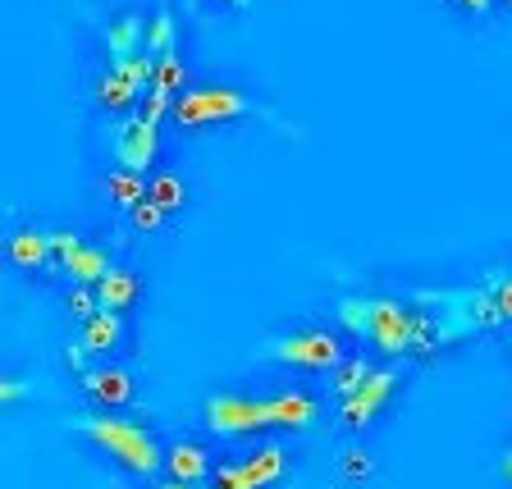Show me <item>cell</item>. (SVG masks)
<instances>
[{
	"label": "cell",
	"instance_id": "cell-1",
	"mask_svg": "<svg viewBox=\"0 0 512 489\" xmlns=\"http://www.w3.org/2000/svg\"><path fill=\"white\" fill-rule=\"evenodd\" d=\"M339 325L352 339L371 343L380 357H430V352L458 343L462 334L448 320L430 316V311L412 307L389 293H362V298H343L334 307Z\"/></svg>",
	"mask_w": 512,
	"mask_h": 489
},
{
	"label": "cell",
	"instance_id": "cell-2",
	"mask_svg": "<svg viewBox=\"0 0 512 489\" xmlns=\"http://www.w3.org/2000/svg\"><path fill=\"white\" fill-rule=\"evenodd\" d=\"M74 430L87 439V444L101 448V453H110L128 476L151 480L165 471V448H160V439L151 435L142 421L110 416V412H83V416H74Z\"/></svg>",
	"mask_w": 512,
	"mask_h": 489
},
{
	"label": "cell",
	"instance_id": "cell-3",
	"mask_svg": "<svg viewBox=\"0 0 512 489\" xmlns=\"http://www.w3.org/2000/svg\"><path fill=\"white\" fill-rule=\"evenodd\" d=\"M252 115L270 119V124H284V119H279L270 106L252 101L243 87H229V83L188 87V92L174 101V110H170V119H174L179 128H188V133H197V128H211V124H234V119H252Z\"/></svg>",
	"mask_w": 512,
	"mask_h": 489
},
{
	"label": "cell",
	"instance_id": "cell-4",
	"mask_svg": "<svg viewBox=\"0 0 512 489\" xmlns=\"http://www.w3.org/2000/svg\"><path fill=\"white\" fill-rule=\"evenodd\" d=\"M266 352L275 357V362L302 366V371H339V366L348 362V357H343V339H339V334L316 330V325L275 334V339L266 343Z\"/></svg>",
	"mask_w": 512,
	"mask_h": 489
},
{
	"label": "cell",
	"instance_id": "cell-5",
	"mask_svg": "<svg viewBox=\"0 0 512 489\" xmlns=\"http://www.w3.org/2000/svg\"><path fill=\"white\" fill-rule=\"evenodd\" d=\"M202 416L215 439H247V435H261V430H275L266 398H247V394H211Z\"/></svg>",
	"mask_w": 512,
	"mask_h": 489
},
{
	"label": "cell",
	"instance_id": "cell-6",
	"mask_svg": "<svg viewBox=\"0 0 512 489\" xmlns=\"http://www.w3.org/2000/svg\"><path fill=\"white\" fill-rule=\"evenodd\" d=\"M151 83H156V55H138V60H124V64H110L106 74L96 78V101H101V110H110V115H133V106L142 101V92H151Z\"/></svg>",
	"mask_w": 512,
	"mask_h": 489
},
{
	"label": "cell",
	"instance_id": "cell-7",
	"mask_svg": "<svg viewBox=\"0 0 512 489\" xmlns=\"http://www.w3.org/2000/svg\"><path fill=\"white\" fill-rule=\"evenodd\" d=\"M51 252H55V270L74 279V284H101V279L115 270L106 247H92L74 234V229H51Z\"/></svg>",
	"mask_w": 512,
	"mask_h": 489
},
{
	"label": "cell",
	"instance_id": "cell-8",
	"mask_svg": "<svg viewBox=\"0 0 512 489\" xmlns=\"http://www.w3.org/2000/svg\"><path fill=\"white\" fill-rule=\"evenodd\" d=\"M398 384H403V375H398L394 366H380V371H375L371 380H366L362 389H357V394L343 398V403H339V426L348 430V435H362V430L371 426L375 416L384 412V403L394 398Z\"/></svg>",
	"mask_w": 512,
	"mask_h": 489
},
{
	"label": "cell",
	"instance_id": "cell-9",
	"mask_svg": "<svg viewBox=\"0 0 512 489\" xmlns=\"http://www.w3.org/2000/svg\"><path fill=\"white\" fill-rule=\"evenodd\" d=\"M156 156H160V119H151L147 110L124 115V124L115 128V160L124 170L142 174Z\"/></svg>",
	"mask_w": 512,
	"mask_h": 489
},
{
	"label": "cell",
	"instance_id": "cell-10",
	"mask_svg": "<svg viewBox=\"0 0 512 489\" xmlns=\"http://www.w3.org/2000/svg\"><path fill=\"white\" fill-rule=\"evenodd\" d=\"M78 380H83V394L92 398V403L101 407V412L128 407V403H133V394H138V389H133V375H128L124 366H110V362L87 366V371L78 375Z\"/></svg>",
	"mask_w": 512,
	"mask_h": 489
},
{
	"label": "cell",
	"instance_id": "cell-11",
	"mask_svg": "<svg viewBox=\"0 0 512 489\" xmlns=\"http://www.w3.org/2000/svg\"><path fill=\"white\" fill-rule=\"evenodd\" d=\"M147 23L151 19H142V14H119V19L106 23L101 42H106L110 64H124V60H138V55H147Z\"/></svg>",
	"mask_w": 512,
	"mask_h": 489
},
{
	"label": "cell",
	"instance_id": "cell-12",
	"mask_svg": "<svg viewBox=\"0 0 512 489\" xmlns=\"http://www.w3.org/2000/svg\"><path fill=\"white\" fill-rule=\"evenodd\" d=\"M165 471H170V480H183V485H202V480L215 476L211 453L197 439H179V444L165 448Z\"/></svg>",
	"mask_w": 512,
	"mask_h": 489
},
{
	"label": "cell",
	"instance_id": "cell-13",
	"mask_svg": "<svg viewBox=\"0 0 512 489\" xmlns=\"http://www.w3.org/2000/svg\"><path fill=\"white\" fill-rule=\"evenodd\" d=\"M270 407V426L275 430H311L320 421V403L307 389H293V394H275L266 398Z\"/></svg>",
	"mask_w": 512,
	"mask_h": 489
},
{
	"label": "cell",
	"instance_id": "cell-14",
	"mask_svg": "<svg viewBox=\"0 0 512 489\" xmlns=\"http://www.w3.org/2000/svg\"><path fill=\"white\" fill-rule=\"evenodd\" d=\"M5 252H10V261L19 270H46V275H55V252H51V229H14L10 243H5Z\"/></svg>",
	"mask_w": 512,
	"mask_h": 489
},
{
	"label": "cell",
	"instance_id": "cell-15",
	"mask_svg": "<svg viewBox=\"0 0 512 489\" xmlns=\"http://www.w3.org/2000/svg\"><path fill=\"white\" fill-rule=\"evenodd\" d=\"M83 352H96V357H110V352L124 343V316H115V311H101V316H92L83 325Z\"/></svg>",
	"mask_w": 512,
	"mask_h": 489
},
{
	"label": "cell",
	"instance_id": "cell-16",
	"mask_svg": "<svg viewBox=\"0 0 512 489\" xmlns=\"http://www.w3.org/2000/svg\"><path fill=\"white\" fill-rule=\"evenodd\" d=\"M96 298H101V311H115V316H124L133 302H138V275L124 266H115L101 284H96Z\"/></svg>",
	"mask_w": 512,
	"mask_h": 489
},
{
	"label": "cell",
	"instance_id": "cell-17",
	"mask_svg": "<svg viewBox=\"0 0 512 489\" xmlns=\"http://www.w3.org/2000/svg\"><path fill=\"white\" fill-rule=\"evenodd\" d=\"M106 192H110V202H115L119 211H138V206L147 202V183H142V174H133V170H115V174H110Z\"/></svg>",
	"mask_w": 512,
	"mask_h": 489
},
{
	"label": "cell",
	"instance_id": "cell-18",
	"mask_svg": "<svg viewBox=\"0 0 512 489\" xmlns=\"http://www.w3.org/2000/svg\"><path fill=\"white\" fill-rule=\"evenodd\" d=\"M284 467H288L284 444H261V448L252 453V458H247V471H252V480H256L261 489L275 485V480L284 476Z\"/></svg>",
	"mask_w": 512,
	"mask_h": 489
},
{
	"label": "cell",
	"instance_id": "cell-19",
	"mask_svg": "<svg viewBox=\"0 0 512 489\" xmlns=\"http://www.w3.org/2000/svg\"><path fill=\"white\" fill-rule=\"evenodd\" d=\"M375 371H380V366H371V357H366V352H357V357H348V362H343L339 371H334V394H339V403H343V398H352V394H357V389H362V384L371 380Z\"/></svg>",
	"mask_w": 512,
	"mask_h": 489
},
{
	"label": "cell",
	"instance_id": "cell-20",
	"mask_svg": "<svg viewBox=\"0 0 512 489\" xmlns=\"http://www.w3.org/2000/svg\"><path fill=\"white\" fill-rule=\"evenodd\" d=\"M147 202H156L160 211H183V202H188V183L179 179V174H156V179L147 183Z\"/></svg>",
	"mask_w": 512,
	"mask_h": 489
},
{
	"label": "cell",
	"instance_id": "cell-21",
	"mask_svg": "<svg viewBox=\"0 0 512 489\" xmlns=\"http://www.w3.org/2000/svg\"><path fill=\"white\" fill-rule=\"evenodd\" d=\"M147 51L156 55H170V51H179V23H174V14L170 10H156L151 14V23H147Z\"/></svg>",
	"mask_w": 512,
	"mask_h": 489
},
{
	"label": "cell",
	"instance_id": "cell-22",
	"mask_svg": "<svg viewBox=\"0 0 512 489\" xmlns=\"http://www.w3.org/2000/svg\"><path fill=\"white\" fill-rule=\"evenodd\" d=\"M64 311L74 320H92V316H101V298H96V288L92 284H74L69 293H64Z\"/></svg>",
	"mask_w": 512,
	"mask_h": 489
},
{
	"label": "cell",
	"instance_id": "cell-23",
	"mask_svg": "<svg viewBox=\"0 0 512 489\" xmlns=\"http://www.w3.org/2000/svg\"><path fill=\"white\" fill-rule=\"evenodd\" d=\"M211 489H261L252 480V471H247V462H238V467H220L211 476Z\"/></svg>",
	"mask_w": 512,
	"mask_h": 489
},
{
	"label": "cell",
	"instance_id": "cell-24",
	"mask_svg": "<svg viewBox=\"0 0 512 489\" xmlns=\"http://www.w3.org/2000/svg\"><path fill=\"white\" fill-rule=\"evenodd\" d=\"M343 476H348V480H371L375 476V458L366 453V448L352 444L348 453H343Z\"/></svg>",
	"mask_w": 512,
	"mask_h": 489
},
{
	"label": "cell",
	"instance_id": "cell-25",
	"mask_svg": "<svg viewBox=\"0 0 512 489\" xmlns=\"http://www.w3.org/2000/svg\"><path fill=\"white\" fill-rule=\"evenodd\" d=\"M128 220H133V229H138V234H156L160 224H165V211H160L156 202H142L138 211H128Z\"/></svg>",
	"mask_w": 512,
	"mask_h": 489
},
{
	"label": "cell",
	"instance_id": "cell-26",
	"mask_svg": "<svg viewBox=\"0 0 512 489\" xmlns=\"http://www.w3.org/2000/svg\"><path fill=\"white\" fill-rule=\"evenodd\" d=\"M494 311H499L503 325L512 320V270H508V275H503V270L494 275Z\"/></svg>",
	"mask_w": 512,
	"mask_h": 489
},
{
	"label": "cell",
	"instance_id": "cell-27",
	"mask_svg": "<svg viewBox=\"0 0 512 489\" xmlns=\"http://www.w3.org/2000/svg\"><path fill=\"white\" fill-rule=\"evenodd\" d=\"M453 5H462V10L476 14V19H485V14L494 10V0H453Z\"/></svg>",
	"mask_w": 512,
	"mask_h": 489
},
{
	"label": "cell",
	"instance_id": "cell-28",
	"mask_svg": "<svg viewBox=\"0 0 512 489\" xmlns=\"http://www.w3.org/2000/svg\"><path fill=\"white\" fill-rule=\"evenodd\" d=\"M0 398H5V403H19V398H23V380H0Z\"/></svg>",
	"mask_w": 512,
	"mask_h": 489
},
{
	"label": "cell",
	"instance_id": "cell-29",
	"mask_svg": "<svg viewBox=\"0 0 512 489\" xmlns=\"http://www.w3.org/2000/svg\"><path fill=\"white\" fill-rule=\"evenodd\" d=\"M499 471H503V480H508V485H512V444L503 448V462H499Z\"/></svg>",
	"mask_w": 512,
	"mask_h": 489
},
{
	"label": "cell",
	"instance_id": "cell-30",
	"mask_svg": "<svg viewBox=\"0 0 512 489\" xmlns=\"http://www.w3.org/2000/svg\"><path fill=\"white\" fill-rule=\"evenodd\" d=\"M160 489H197V485H183V480H165Z\"/></svg>",
	"mask_w": 512,
	"mask_h": 489
},
{
	"label": "cell",
	"instance_id": "cell-31",
	"mask_svg": "<svg viewBox=\"0 0 512 489\" xmlns=\"http://www.w3.org/2000/svg\"><path fill=\"white\" fill-rule=\"evenodd\" d=\"M220 5H234V10H247V5H252V0H220Z\"/></svg>",
	"mask_w": 512,
	"mask_h": 489
},
{
	"label": "cell",
	"instance_id": "cell-32",
	"mask_svg": "<svg viewBox=\"0 0 512 489\" xmlns=\"http://www.w3.org/2000/svg\"><path fill=\"white\" fill-rule=\"evenodd\" d=\"M508 5H512V0H508Z\"/></svg>",
	"mask_w": 512,
	"mask_h": 489
}]
</instances>
